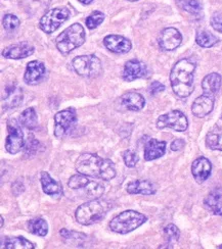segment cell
<instances>
[{
    "label": "cell",
    "mask_w": 222,
    "mask_h": 249,
    "mask_svg": "<svg viewBox=\"0 0 222 249\" xmlns=\"http://www.w3.org/2000/svg\"><path fill=\"white\" fill-rule=\"evenodd\" d=\"M76 170L79 174L97 178L103 181H110L116 177V168L112 160L102 159L97 154L84 153L76 161Z\"/></svg>",
    "instance_id": "cell-1"
},
{
    "label": "cell",
    "mask_w": 222,
    "mask_h": 249,
    "mask_svg": "<svg viewBox=\"0 0 222 249\" xmlns=\"http://www.w3.org/2000/svg\"><path fill=\"white\" fill-rule=\"evenodd\" d=\"M195 64L188 59H182L173 67L170 74L171 86L175 94L182 98H185L192 94L194 84Z\"/></svg>",
    "instance_id": "cell-2"
},
{
    "label": "cell",
    "mask_w": 222,
    "mask_h": 249,
    "mask_svg": "<svg viewBox=\"0 0 222 249\" xmlns=\"http://www.w3.org/2000/svg\"><path fill=\"white\" fill-rule=\"evenodd\" d=\"M112 204L105 199H91L81 204L76 210L75 216L79 224L84 226L93 225L100 222L111 210Z\"/></svg>",
    "instance_id": "cell-3"
},
{
    "label": "cell",
    "mask_w": 222,
    "mask_h": 249,
    "mask_svg": "<svg viewBox=\"0 0 222 249\" xmlns=\"http://www.w3.org/2000/svg\"><path fill=\"white\" fill-rule=\"evenodd\" d=\"M57 47L62 54H68L85 42V30L76 23L68 27L57 38Z\"/></svg>",
    "instance_id": "cell-4"
},
{
    "label": "cell",
    "mask_w": 222,
    "mask_h": 249,
    "mask_svg": "<svg viewBox=\"0 0 222 249\" xmlns=\"http://www.w3.org/2000/svg\"><path fill=\"white\" fill-rule=\"evenodd\" d=\"M147 217L135 211H125L110 222V229L118 234H128L144 224Z\"/></svg>",
    "instance_id": "cell-5"
},
{
    "label": "cell",
    "mask_w": 222,
    "mask_h": 249,
    "mask_svg": "<svg viewBox=\"0 0 222 249\" xmlns=\"http://www.w3.org/2000/svg\"><path fill=\"white\" fill-rule=\"evenodd\" d=\"M72 66L79 76L85 78H97L102 71L100 58L93 54L82 55L73 59Z\"/></svg>",
    "instance_id": "cell-6"
},
{
    "label": "cell",
    "mask_w": 222,
    "mask_h": 249,
    "mask_svg": "<svg viewBox=\"0 0 222 249\" xmlns=\"http://www.w3.org/2000/svg\"><path fill=\"white\" fill-rule=\"evenodd\" d=\"M70 17V10L66 7H58L50 9L41 18L39 28L44 33L51 34L57 31Z\"/></svg>",
    "instance_id": "cell-7"
},
{
    "label": "cell",
    "mask_w": 222,
    "mask_h": 249,
    "mask_svg": "<svg viewBox=\"0 0 222 249\" xmlns=\"http://www.w3.org/2000/svg\"><path fill=\"white\" fill-rule=\"evenodd\" d=\"M25 146L24 133L22 126L16 120L7 124V136L5 139V149L10 154H17Z\"/></svg>",
    "instance_id": "cell-8"
},
{
    "label": "cell",
    "mask_w": 222,
    "mask_h": 249,
    "mask_svg": "<svg viewBox=\"0 0 222 249\" xmlns=\"http://www.w3.org/2000/svg\"><path fill=\"white\" fill-rule=\"evenodd\" d=\"M77 122V113L74 108H68L59 111L55 116V135L58 138H61L67 135Z\"/></svg>",
    "instance_id": "cell-9"
},
{
    "label": "cell",
    "mask_w": 222,
    "mask_h": 249,
    "mask_svg": "<svg viewBox=\"0 0 222 249\" xmlns=\"http://www.w3.org/2000/svg\"><path fill=\"white\" fill-rule=\"evenodd\" d=\"M157 127L159 129L171 128L177 132H183L188 127V122L183 112L173 110L159 117L157 121Z\"/></svg>",
    "instance_id": "cell-10"
},
{
    "label": "cell",
    "mask_w": 222,
    "mask_h": 249,
    "mask_svg": "<svg viewBox=\"0 0 222 249\" xmlns=\"http://www.w3.org/2000/svg\"><path fill=\"white\" fill-rule=\"evenodd\" d=\"M182 41V36L177 29L167 28L162 31L160 37H159V45L163 50L171 51L181 45Z\"/></svg>",
    "instance_id": "cell-11"
},
{
    "label": "cell",
    "mask_w": 222,
    "mask_h": 249,
    "mask_svg": "<svg viewBox=\"0 0 222 249\" xmlns=\"http://www.w3.org/2000/svg\"><path fill=\"white\" fill-rule=\"evenodd\" d=\"M103 44L114 53H129L132 45L131 42L123 36L109 35L103 39Z\"/></svg>",
    "instance_id": "cell-12"
},
{
    "label": "cell",
    "mask_w": 222,
    "mask_h": 249,
    "mask_svg": "<svg viewBox=\"0 0 222 249\" xmlns=\"http://www.w3.org/2000/svg\"><path fill=\"white\" fill-rule=\"evenodd\" d=\"M45 66L44 64H42L41 61H30L25 71L24 80L28 85H36L43 79L45 75Z\"/></svg>",
    "instance_id": "cell-13"
},
{
    "label": "cell",
    "mask_w": 222,
    "mask_h": 249,
    "mask_svg": "<svg viewBox=\"0 0 222 249\" xmlns=\"http://www.w3.org/2000/svg\"><path fill=\"white\" fill-rule=\"evenodd\" d=\"M23 101V90L17 85H10L4 89L2 95V106L5 109L18 107Z\"/></svg>",
    "instance_id": "cell-14"
},
{
    "label": "cell",
    "mask_w": 222,
    "mask_h": 249,
    "mask_svg": "<svg viewBox=\"0 0 222 249\" xmlns=\"http://www.w3.org/2000/svg\"><path fill=\"white\" fill-rule=\"evenodd\" d=\"M34 53V47L27 42L18 43L7 46L3 51L2 55L9 59H22Z\"/></svg>",
    "instance_id": "cell-15"
},
{
    "label": "cell",
    "mask_w": 222,
    "mask_h": 249,
    "mask_svg": "<svg viewBox=\"0 0 222 249\" xmlns=\"http://www.w3.org/2000/svg\"><path fill=\"white\" fill-rule=\"evenodd\" d=\"M147 70L143 62L140 60H129L127 61L124 67L123 71V79L127 82H131L136 79L142 78L146 75Z\"/></svg>",
    "instance_id": "cell-16"
},
{
    "label": "cell",
    "mask_w": 222,
    "mask_h": 249,
    "mask_svg": "<svg viewBox=\"0 0 222 249\" xmlns=\"http://www.w3.org/2000/svg\"><path fill=\"white\" fill-rule=\"evenodd\" d=\"M214 107V98L212 95L204 94L199 96L193 103L192 111L197 118H204L212 111Z\"/></svg>",
    "instance_id": "cell-17"
},
{
    "label": "cell",
    "mask_w": 222,
    "mask_h": 249,
    "mask_svg": "<svg viewBox=\"0 0 222 249\" xmlns=\"http://www.w3.org/2000/svg\"><path fill=\"white\" fill-rule=\"evenodd\" d=\"M211 171H212V165L206 158H199L193 162L192 174L198 183L205 182L210 177Z\"/></svg>",
    "instance_id": "cell-18"
},
{
    "label": "cell",
    "mask_w": 222,
    "mask_h": 249,
    "mask_svg": "<svg viewBox=\"0 0 222 249\" xmlns=\"http://www.w3.org/2000/svg\"><path fill=\"white\" fill-rule=\"evenodd\" d=\"M166 152V142L150 139L144 147V160L146 161L155 160L162 158Z\"/></svg>",
    "instance_id": "cell-19"
},
{
    "label": "cell",
    "mask_w": 222,
    "mask_h": 249,
    "mask_svg": "<svg viewBox=\"0 0 222 249\" xmlns=\"http://www.w3.org/2000/svg\"><path fill=\"white\" fill-rule=\"evenodd\" d=\"M127 192L129 194L154 195L157 192L155 185L147 180H135L127 185Z\"/></svg>",
    "instance_id": "cell-20"
},
{
    "label": "cell",
    "mask_w": 222,
    "mask_h": 249,
    "mask_svg": "<svg viewBox=\"0 0 222 249\" xmlns=\"http://www.w3.org/2000/svg\"><path fill=\"white\" fill-rule=\"evenodd\" d=\"M207 209L216 215H222V189L216 188L211 191L204 200Z\"/></svg>",
    "instance_id": "cell-21"
},
{
    "label": "cell",
    "mask_w": 222,
    "mask_h": 249,
    "mask_svg": "<svg viewBox=\"0 0 222 249\" xmlns=\"http://www.w3.org/2000/svg\"><path fill=\"white\" fill-rule=\"evenodd\" d=\"M122 105L132 111H139L144 107L145 100L143 96L137 92H128L124 94L121 98Z\"/></svg>",
    "instance_id": "cell-22"
},
{
    "label": "cell",
    "mask_w": 222,
    "mask_h": 249,
    "mask_svg": "<svg viewBox=\"0 0 222 249\" xmlns=\"http://www.w3.org/2000/svg\"><path fill=\"white\" fill-rule=\"evenodd\" d=\"M221 87V76L217 72H212L206 76L202 82V88L204 94L214 95Z\"/></svg>",
    "instance_id": "cell-23"
},
{
    "label": "cell",
    "mask_w": 222,
    "mask_h": 249,
    "mask_svg": "<svg viewBox=\"0 0 222 249\" xmlns=\"http://www.w3.org/2000/svg\"><path fill=\"white\" fill-rule=\"evenodd\" d=\"M2 248L6 249H34L35 246L24 237H5L2 239Z\"/></svg>",
    "instance_id": "cell-24"
},
{
    "label": "cell",
    "mask_w": 222,
    "mask_h": 249,
    "mask_svg": "<svg viewBox=\"0 0 222 249\" xmlns=\"http://www.w3.org/2000/svg\"><path fill=\"white\" fill-rule=\"evenodd\" d=\"M40 181L42 185L43 192L47 195L55 196L60 194L61 187L57 181H55L50 177V175L47 172H41L40 174Z\"/></svg>",
    "instance_id": "cell-25"
},
{
    "label": "cell",
    "mask_w": 222,
    "mask_h": 249,
    "mask_svg": "<svg viewBox=\"0 0 222 249\" xmlns=\"http://www.w3.org/2000/svg\"><path fill=\"white\" fill-rule=\"evenodd\" d=\"M19 123L20 124V126L25 127L28 130H34L38 124V117L35 109L33 107L25 109L22 112V115L20 116Z\"/></svg>",
    "instance_id": "cell-26"
},
{
    "label": "cell",
    "mask_w": 222,
    "mask_h": 249,
    "mask_svg": "<svg viewBox=\"0 0 222 249\" xmlns=\"http://www.w3.org/2000/svg\"><path fill=\"white\" fill-rule=\"evenodd\" d=\"M61 236L63 238L66 243L71 245H76L77 247H81L87 240V236L85 234L78 233L75 231H69L67 229H61L60 231Z\"/></svg>",
    "instance_id": "cell-27"
},
{
    "label": "cell",
    "mask_w": 222,
    "mask_h": 249,
    "mask_svg": "<svg viewBox=\"0 0 222 249\" xmlns=\"http://www.w3.org/2000/svg\"><path fill=\"white\" fill-rule=\"evenodd\" d=\"M28 230L32 234L44 237L48 233V225L45 220L41 219V217H36V219L28 222Z\"/></svg>",
    "instance_id": "cell-28"
},
{
    "label": "cell",
    "mask_w": 222,
    "mask_h": 249,
    "mask_svg": "<svg viewBox=\"0 0 222 249\" xmlns=\"http://www.w3.org/2000/svg\"><path fill=\"white\" fill-rule=\"evenodd\" d=\"M206 145L212 150H222V129L210 131L206 137Z\"/></svg>",
    "instance_id": "cell-29"
},
{
    "label": "cell",
    "mask_w": 222,
    "mask_h": 249,
    "mask_svg": "<svg viewBox=\"0 0 222 249\" xmlns=\"http://www.w3.org/2000/svg\"><path fill=\"white\" fill-rule=\"evenodd\" d=\"M196 41L201 47L209 48V47H212L215 44H217L219 40L216 36L209 33L208 31H203L202 30V31H199V32L197 33Z\"/></svg>",
    "instance_id": "cell-30"
},
{
    "label": "cell",
    "mask_w": 222,
    "mask_h": 249,
    "mask_svg": "<svg viewBox=\"0 0 222 249\" xmlns=\"http://www.w3.org/2000/svg\"><path fill=\"white\" fill-rule=\"evenodd\" d=\"M176 2L179 7L189 14L198 15L202 10V5L198 0H177Z\"/></svg>",
    "instance_id": "cell-31"
},
{
    "label": "cell",
    "mask_w": 222,
    "mask_h": 249,
    "mask_svg": "<svg viewBox=\"0 0 222 249\" xmlns=\"http://www.w3.org/2000/svg\"><path fill=\"white\" fill-rule=\"evenodd\" d=\"M164 235L166 237V240H167L168 244L170 245L171 247H173L172 245L179 240V237H181V232H179L178 228L175 225L170 224V225H168L164 229Z\"/></svg>",
    "instance_id": "cell-32"
},
{
    "label": "cell",
    "mask_w": 222,
    "mask_h": 249,
    "mask_svg": "<svg viewBox=\"0 0 222 249\" xmlns=\"http://www.w3.org/2000/svg\"><path fill=\"white\" fill-rule=\"evenodd\" d=\"M104 19V15L101 12H94L86 18V26L88 29L93 30L98 28Z\"/></svg>",
    "instance_id": "cell-33"
},
{
    "label": "cell",
    "mask_w": 222,
    "mask_h": 249,
    "mask_svg": "<svg viewBox=\"0 0 222 249\" xmlns=\"http://www.w3.org/2000/svg\"><path fill=\"white\" fill-rule=\"evenodd\" d=\"M20 26V19L14 15H6L3 18V27L8 33L16 31Z\"/></svg>",
    "instance_id": "cell-34"
},
{
    "label": "cell",
    "mask_w": 222,
    "mask_h": 249,
    "mask_svg": "<svg viewBox=\"0 0 222 249\" xmlns=\"http://www.w3.org/2000/svg\"><path fill=\"white\" fill-rule=\"evenodd\" d=\"M123 160H124L126 167L134 168L136 163L139 162L140 158H139V155H137V153L135 151H133L131 149H128V150H125L123 152Z\"/></svg>",
    "instance_id": "cell-35"
},
{
    "label": "cell",
    "mask_w": 222,
    "mask_h": 249,
    "mask_svg": "<svg viewBox=\"0 0 222 249\" xmlns=\"http://www.w3.org/2000/svg\"><path fill=\"white\" fill-rule=\"evenodd\" d=\"M38 146H39V142L37 140H35V138L33 136H29L27 142L25 143V151L27 154H34L36 153V151L38 150Z\"/></svg>",
    "instance_id": "cell-36"
},
{
    "label": "cell",
    "mask_w": 222,
    "mask_h": 249,
    "mask_svg": "<svg viewBox=\"0 0 222 249\" xmlns=\"http://www.w3.org/2000/svg\"><path fill=\"white\" fill-rule=\"evenodd\" d=\"M211 26L213 27V29L217 32L222 33V15L220 14H215L212 18H211Z\"/></svg>",
    "instance_id": "cell-37"
},
{
    "label": "cell",
    "mask_w": 222,
    "mask_h": 249,
    "mask_svg": "<svg viewBox=\"0 0 222 249\" xmlns=\"http://www.w3.org/2000/svg\"><path fill=\"white\" fill-rule=\"evenodd\" d=\"M164 90H165V86L158 81L153 82L150 86V93L152 95H156V94H158V93H160Z\"/></svg>",
    "instance_id": "cell-38"
},
{
    "label": "cell",
    "mask_w": 222,
    "mask_h": 249,
    "mask_svg": "<svg viewBox=\"0 0 222 249\" xmlns=\"http://www.w3.org/2000/svg\"><path fill=\"white\" fill-rule=\"evenodd\" d=\"M184 145H185L184 140H182V139H176V140H174L171 143V150H173V151L181 150V149H182L184 147Z\"/></svg>",
    "instance_id": "cell-39"
},
{
    "label": "cell",
    "mask_w": 222,
    "mask_h": 249,
    "mask_svg": "<svg viewBox=\"0 0 222 249\" xmlns=\"http://www.w3.org/2000/svg\"><path fill=\"white\" fill-rule=\"evenodd\" d=\"M34 1H37L39 3H42V4L46 5V4H48L51 1V0H34Z\"/></svg>",
    "instance_id": "cell-40"
},
{
    "label": "cell",
    "mask_w": 222,
    "mask_h": 249,
    "mask_svg": "<svg viewBox=\"0 0 222 249\" xmlns=\"http://www.w3.org/2000/svg\"><path fill=\"white\" fill-rule=\"evenodd\" d=\"M79 1L83 4H90L93 1V0H79Z\"/></svg>",
    "instance_id": "cell-41"
},
{
    "label": "cell",
    "mask_w": 222,
    "mask_h": 249,
    "mask_svg": "<svg viewBox=\"0 0 222 249\" xmlns=\"http://www.w3.org/2000/svg\"><path fill=\"white\" fill-rule=\"evenodd\" d=\"M3 223H4V220H3V217L1 216V227H3Z\"/></svg>",
    "instance_id": "cell-42"
},
{
    "label": "cell",
    "mask_w": 222,
    "mask_h": 249,
    "mask_svg": "<svg viewBox=\"0 0 222 249\" xmlns=\"http://www.w3.org/2000/svg\"><path fill=\"white\" fill-rule=\"evenodd\" d=\"M129 1H132V2H133V1H139V0H129Z\"/></svg>",
    "instance_id": "cell-43"
},
{
    "label": "cell",
    "mask_w": 222,
    "mask_h": 249,
    "mask_svg": "<svg viewBox=\"0 0 222 249\" xmlns=\"http://www.w3.org/2000/svg\"><path fill=\"white\" fill-rule=\"evenodd\" d=\"M218 248H221V249H222V245H219V246H218Z\"/></svg>",
    "instance_id": "cell-44"
}]
</instances>
